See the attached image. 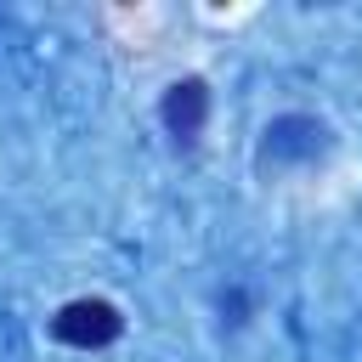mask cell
Here are the masks:
<instances>
[{
  "label": "cell",
  "mask_w": 362,
  "mask_h": 362,
  "mask_svg": "<svg viewBox=\"0 0 362 362\" xmlns=\"http://www.w3.org/2000/svg\"><path fill=\"white\" fill-rule=\"evenodd\" d=\"M119 328H124V317H119V305H107V300H68V305L51 317V334H57L62 345H79V351L113 345Z\"/></svg>",
  "instance_id": "obj_1"
},
{
  "label": "cell",
  "mask_w": 362,
  "mask_h": 362,
  "mask_svg": "<svg viewBox=\"0 0 362 362\" xmlns=\"http://www.w3.org/2000/svg\"><path fill=\"white\" fill-rule=\"evenodd\" d=\"M158 113H164V124H170L175 141H198V130L209 119V85L204 79H175L164 90V107Z\"/></svg>",
  "instance_id": "obj_2"
}]
</instances>
